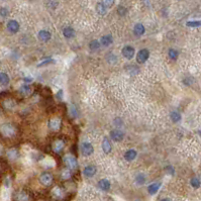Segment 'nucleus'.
I'll return each instance as SVG.
<instances>
[{
    "label": "nucleus",
    "instance_id": "9d476101",
    "mask_svg": "<svg viewBox=\"0 0 201 201\" xmlns=\"http://www.w3.org/2000/svg\"><path fill=\"white\" fill-rule=\"evenodd\" d=\"M102 150L105 154H109L112 150V146H111V142L110 141L107 139V137H104L103 141H102Z\"/></svg>",
    "mask_w": 201,
    "mask_h": 201
},
{
    "label": "nucleus",
    "instance_id": "a211bd4d",
    "mask_svg": "<svg viewBox=\"0 0 201 201\" xmlns=\"http://www.w3.org/2000/svg\"><path fill=\"white\" fill-rule=\"evenodd\" d=\"M63 34H64L65 37H67V39H71V37H74L75 32H74V29H72V27L68 26V27H66V29H64V30H63Z\"/></svg>",
    "mask_w": 201,
    "mask_h": 201
},
{
    "label": "nucleus",
    "instance_id": "f03ea898",
    "mask_svg": "<svg viewBox=\"0 0 201 201\" xmlns=\"http://www.w3.org/2000/svg\"><path fill=\"white\" fill-rule=\"evenodd\" d=\"M64 162L70 170H76L78 168V162L73 156H66L64 158Z\"/></svg>",
    "mask_w": 201,
    "mask_h": 201
},
{
    "label": "nucleus",
    "instance_id": "393cba45",
    "mask_svg": "<svg viewBox=\"0 0 201 201\" xmlns=\"http://www.w3.org/2000/svg\"><path fill=\"white\" fill-rule=\"evenodd\" d=\"M168 55H169V57L171 58L172 60H176L177 58H178V52L176 50H174V49H170L169 50V53H168Z\"/></svg>",
    "mask_w": 201,
    "mask_h": 201
},
{
    "label": "nucleus",
    "instance_id": "f8f14e48",
    "mask_svg": "<svg viewBox=\"0 0 201 201\" xmlns=\"http://www.w3.org/2000/svg\"><path fill=\"white\" fill-rule=\"evenodd\" d=\"M98 186L101 190H103V191H108V190L110 189L111 185H110V182H109L107 179H102L98 182Z\"/></svg>",
    "mask_w": 201,
    "mask_h": 201
},
{
    "label": "nucleus",
    "instance_id": "423d86ee",
    "mask_svg": "<svg viewBox=\"0 0 201 201\" xmlns=\"http://www.w3.org/2000/svg\"><path fill=\"white\" fill-rule=\"evenodd\" d=\"M121 53H123V56L124 58H126L128 60H131L134 56V49L131 45H125Z\"/></svg>",
    "mask_w": 201,
    "mask_h": 201
},
{
    "label": "nucleus",
    "instance_id": "412c9836",
    "mask_svg": "<svg viewBox=\"0 0 201 201\" xmlns=\"http://www.w3.org/2000/svg\"><path fill=\"white\" fill-rule=\"evenodd\" d=\"M100 48V43L98 42L97 40H93L92 42L89 44V49L92 50V51H96Z\"/></svg>",
    "mask_w": 201,
    "mask_h": 201
},
{
    "label": "nucleus",
    "instance_id": "9b49d317",
    "mask_svg": "<svg viewBox=\"0 0 201 201\" xmlns=\"http://www.w3.org/2000/svg\"><path fill=\"white\" fill-rule=\"evenodd\" d=\"M160 187H161V183H160V182L153 183V184H151L149 187H147V192H149L151 195H154V194H156L158 191H159Z\"/></svg>",
    "mask_w": 201,
    "mask_h": 201
},
{
    "label": "nucleus",
    "instance_id": "ddd939ff",
    "mask_svg": "<svg viewBox=\"0 0 201 201\" xmlns=\"http://www.w3.org/2000/svg\"><path fill=\"white\" fill-rule=\"evenodd\" d=\"M136 155L137 154L134 150H128V151L125 152V154H124V159L128 162H131L136 158Z\"/></svg>",
    "mask_w": 201,
    "mask_h": 201
},
{
    "label": "nucleus",
    "instance_id": "c85d7f7f",
    "mask_svg": "<svg viewBox=\"0 0 201 201\" xmlns=\"http://www.w3.org/2000/svg\"><path fill=\"white\" fill-rule=\"evenodd\" d=\"M70 177H71V172L69 171V170H66V169L63 170V171H62V179L67 180Z\"/></svg>",
    "mask_w": 201,
    "mask_h": 201
},
{
    "label": "nucleus",
    "instance_id": "f257e3e1",
    "mask_svg": "<svg viewBox=\"0 0 201 201\" xmlns=\"http://www.w3.org/2000/svg\"><path fill=\"white\" fill-rule=\"evenodd\" d=\"M0 131H1V134H3L4 136L10 137V136H13L15 134V128L12 124L6 123V124H3V125L0 128Z\"/></svg>",
    "mask_w": 201,
    "mask_h": 201
},
{
    "label": "nucleus",
    "instance_id": "0eeeda50",
    "mask_svg": "<svg viewBox=\"0 0 201 201\" xmlns=\"http://www.w3.org/2000/svg\"><path fill=\"white\" fill-rule=\"evenodd\" d=\"M7 29L12 34H15L19 30V23L16 20H9L7 23Z\"/></svg>",
    "mask_w": 201,
    "mask_h": 201
},
{
    "label": "nucleus",
    "instance_id": "a878e982",
    "mask_svg": "<svg viewBox=\"0 0 201 201\" xmlns=\"http://www.w3.org/2000/svg\"><path fill=\"white\" fill-rule=\"evenodd\" d=\"M190 183H191V186L193 188H199L200 187V181H199L198 178H192Z\"/></svg>",
    "mask_w": 201,
    "mask_h": 201
},
{
    "label": "nucleus",
    "instance_id": "7ed1b4c3",
    "mask_svg": "<svg viewBox=\"0 0 201 201\" xmlns=\"http://www.w3.org/2000/svg\"><path fill=\"white\" fill-rule=\"evenodd\" d=\"M150 52L147 49H142L137 53L136 55V62L139 64H144L145 62H147V60L149 59Z\"/></svg>",
    "mask_w": 201,
    "mask_h": 201
},
{
    "label": "nucleus",
    "instance_id": "39448f33",
    "mask_svg": "<svg viewBox=\"0 0 201 201\" xmlns=\"http://www.w3.org/2000/svg\"><path fill=\"white\" fill-rule=\"evenodd\" d=\"M40 181L45 186H50L53 183V175L50 174V173H44V174L40 175Z\"/></svg>",
    "mask_w": 201,
    "mask_h": 201
},
{
    "label": "nucleus",
    "instance_id": "4be33fe9",
    "mask_svg": "<svg viewBox=\"0 0 201 201\" xmlns=\"http://www.w3.org/2000/svg\"><path fill=\"white\" fill-rule=\"evenodd\" d=\"M96 11L98 12V14L104 15L106 13V7L104 6L102 3H98L97 5H96Z\"/></svg>",
    "mask_w": 201,
    "mask_h": 201
},
{
    "label": "nucleus",
    "instance_id": "c756f323",
    "mask_svg": "<svg viewBox=\"0 0 201 201\" xmlns=\"http://www.w3.org/2000/svg\"><path fill=\"white\" fill-rule=\"evenodd\" d=\"M117 13L119 15H121V16H123V15H125L128 13V10H126L125 7H123V6H119L118 9H117Z\"/></svg>",
    "mask_w": 201,
    "mask_h": 201
},
{
    "label": "nucleus",
    "instance_id": "20e7f679",
    "mask_svg": "<svg viewBox=\"0 0 201 201\" xmlns=\"http://www.w3.org/2000/svg\"><path fill=\"white\" fill-rule=\"evenodd\" d=\"M93 152H94V149L90 142H83V144L81 145V153H82L83 156L88 157L90 156V155H92Z\"/></svg>",
    "mask_w": 201,
    "mask_h": 201
},
{
    "label": "nucleus",
    "instance_id": "bb28decb",
    "mask_svg": "<svg viewBox=\"0 0 201 201\" xmlns=\"http://www.w3.org/2000/svg\"><path fill=\"white\" fill-rule=\"evenodd\" d=\"M186 24L187 26L190 27H198L201 26V20H198V21H188Z\"/></svg>",
    "mask_w": 201,
    "mask_h": 201
},
{
    "label": "nucleus",
    "instance_id": "aec40b11",
    "mask_svg": "<svg viewBox=\"0 0 201 201\" xmlns=\"http://www.w3.org/2000/svg\"><path fill=\"white\" fill-rule=\"evenodd\" d=\"M63 149H64V142H63L62 141L56 142V144L54 145V151L56 153H60Z\"/></svg>",
    "mask_w": 201,
    "mask_h": 201
},
{
    "label": "nucleus",
    "instance_id": "f704fd0d",
    "mask_svg": "<svg viewBox=\"0 0 201 201\" xmlns=\"http://www.w3.org/2000/svg\"><path fill=\"white\" fill-rule=\"evenodd\" d=\"M160 201H171L169 199V198H165V199H162V200H160Z\"/></svg>",
    "mask_w": 201,
    "mask_h": 201
},
{
    "label": "nucleus",
    "instance_id": "cd10ccee",
    "mask_svg": "<svg viewBox=\"0 0 201 201\" xmlns=\"http://www.w3.org/2000/svg\"><path fill=\"white\" fill-rule=\"evenodd\" d=\"M101 1H102V4L104 5V6L108 7V8L112 7L113 4H114V0H101Z\"/></svg>",
    "mask_w": 201,
    "mask_h": 201
},
{
    "label": "nucleus",
    "instance_id": "2f4dec72",
    "mask_svg": "<svg viewBox=\"0 0 201 201\" xmlns=\"http://www.w3.org/2000/svg\"><path fill=\"white\" fill-rule=\"evenodd\" d=\"M20 92L23 94H29L30 92V87L29 86H22V87L20 88Z\"/></svg>",
    "mask_w": 201,
    "mask_h": 201
},
{
    "label": "nucleus",
    "instance_id": "6e6552de",
    "mask_svg": "<svg viewBox=\"0 0 201 201\" xmlns=\"http://www.w3.org/2000/svg\"><path fill=\"white\" fill-rule=\"evenodd\" d=\"M110 137L114 142H121L124 137V134L123 131H118V129H115V131H112L110 133Z\"/></svg>",
    "mask_w": 201,
    "mask_h": 201
},
{
    "label": "nucleus",
    "instance_id": "dca6fc26",
    "mask_svg": "<svg viewBox=\"0 0 201 201\" xmlns=\"http://www.w3.org/2000/svg\"><path fill=\"white\" fill-rule=\"evenodd\" d=\"M112 42H113V39H112V37H111L110 34L104 35V37H101V40H100V43L103 45H105V47H108V45H110L111 44H112Z\"/></svg>",
    "mask_w": 201,
    "mask_h": 201
},
{
    "label": "nucleus",
    "instance_id": "473e14b6",
    "mask_svg": "<svg viewBox=\"0 0 201 201\" xmlns=\"http://www.w3.org/2000/svg\"><path fill=\"white\" fill-rule=\"evenodd\" d=\"M165 170H166V172L168 173V174H171V175H174V168L171 167V166H168L165 168Z\"/></svg>",
    "mask_w": 201,
    "mask_h": 201
},
{
    "label": "nucleus",
    "instance_id": "c9c22d12",
    "mask_svg": "<svg viewBox=\"0 0 201 201\" xmlns=\"http://www.w3.org/2000/svg\"><path fill=\"white\" fill-rule=\"evenodd\" d=\"M198 134H199V136H201V131H198Z\"/></svg>",
    "mask_w": 201,
    "mask_h": 201
},
{
    "label": "nucleus",
    "instance_id": "5701e85b",
    "mask_svg": "<svg viewBox=\"0 0 201 201\" xmlns=\"http://www.w3.org/2000/svg\"><path fill=\"white\" fill-rule=\"evenodd\" d=\"M171 119L173 123H178V121L181 120V115H180L179 112H177V111H173L171 112Z\"/></svg>",
    "mask_w": 201,
    "mask_h": 201
},
{
    "label": "nucleus",
    "instance_id": "b1692460",
    "mask_svg": "<svg viewBox=\"0 0 201 201\" xmlns=\"http://www.w3.org/2000/svg\"><path fill=\"white\" fill-rule=\"evenodd\" d=\"M136 184H139V185L145 184V182H146V176H145L144 174H139L136 177Z\"/></svg>",
    "mask_w": 201,
    "mask_h": 201
},
{
    "label": "nucleus",
    "instance_id": "72a5a7b5",
    "mask_svg": "<svg viewBox=\"0 0 201 201\" xmlns=\"http://www.w3.org/2000/svg\"><path fill=\"white\" fill-rule=\"evenodd\" d=\"M114 124H115V125H117V126H121V125H123V120H121L120 118L114 119Z\"/></svg>",
    "mask_w": 201,
    "mask_h": 201
},
{
    "label": "nucleus",
    "instance_id": "7c9ffc66",
    "mask_svg": "<svg viewBox=\"0 0 201 201\" xmlns=\"http://www.w3.org/2000/svg\"><path fill=\"white\" fill-rule=\"evenodd\" d=\"M8 9L5 8V7H2V8H0V15H1L2 17H6L7 15H8Z\"/></svg>",
    "mask_w": 201,
    "mask_h": 201
},
{
    "label": "nucleus",
    "instance_id": "2eb2a0df",
    "mask_svg": "<svg viewBox=\"0 0 201 201\" xmlns=\"http://www.w3.org/2000/svg\"><path fill=\"white\" fill-rule=\"evenodd\" d=\"M49 126H50V128L52 129V131H58V129L60 128V126H61V121H60L58 118L52 119V120L50 121V123H49Z\"/></svg>",
    "mask_w": 201,
    "mask_h": 201
},
{
    "label": "nucleus",
    "instance_id": "6ab92c4d",
    "mask_svg": "<svg viewBox=\"0 0 201 201\" xmlns=\"http://www.w3.org/2000/svg\"><path fill=\"white\" fill-rule=\"evenodd\" d=\"M9 83V77L7 76V74L5 73H0V84L3 86L8 85Z\"/></svg>",
    "mask_w": 201,
    "mask_h": 201
},
{
    "label": "nucleus",
    "instance_id": "f3484780",
    "mask_svg": "<svg viewBox=\"0 0 201 201\" xmlns=\"http://www.w3.org/2000/svg\"><path fill=\"white\" fill-rule=\"evenodd\" d=\"M134 32L136 35H142L145 34V26L142 23H137L134 25Z\"/></svg>",
    "mask_w": 201,
    "mask_h": 201
},
{
    "label": "nucleus",
    "instance_id": "4468645a",
    "mask_svg": "<svg viewBox=\"0 0 201 201\" xmlns=\"http://www.w3.org/2000/svg\"><path fill=\"white\" fill-rule=\"evenodd\" d=\"M51 37H52V34L47 30H40L39 32V39L43 42H48V40H50Z\"/></svg>",
    "mask_w": 201,
    "mask_h": 201
},
{
    "label": "nucleus",
    "instance_id": "1a4fd4ad",
    "mask_svg": "<svg viewBox=\"0 0 201 201\" xmlns=\"http://www.w3.org/2000/svg\"><path fill=\"white\" fill-rule=\"evenodd\" d=\"M96 171H97V169H96L95 166H92V165H90V166H87L85 167V169H84V175H85L86 177L90 178V177H93L94 175L96 174Z\"/></svg>",
    "mask_w": 201,
    "mask_h": 201
}]
</instances>
